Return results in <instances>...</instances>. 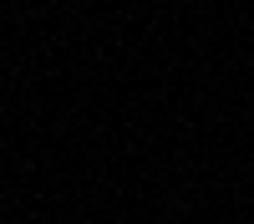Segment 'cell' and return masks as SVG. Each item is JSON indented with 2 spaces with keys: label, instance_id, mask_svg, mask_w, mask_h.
Masks as SVG:
<instances>
[]
</instances>
